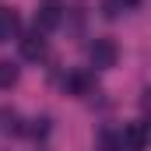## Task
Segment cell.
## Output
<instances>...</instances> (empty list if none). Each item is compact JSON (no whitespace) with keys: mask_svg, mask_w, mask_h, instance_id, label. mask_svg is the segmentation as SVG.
I'll return each instance as SVG.
<instances>
[{"mask_svg":"<svg viewBox=\"0 0 151 151\" xmlns=\"http://www.w3.org/2000/svg\"><path fill=\"white\" fill-rule=\"evenodd\" d=\"M0 127H4L7 134H18V130H21V123H18V113H14V109H0Z\"/></svg>","mask_w":151,"mask_h":151,"instance_id":"ba28073f","label":"cell"},{"mask_svg":"<svg viewBox=\"0 0 151 151\" xmlns=\"http://www.w3.org/2000/svg\"><path fill=\"white\" fill-rule=\"evenodd\" d=\"M21 56L25 60H42L46 56V32H32V35H25L21 39Z\"/></svg>","mask_w":151,"mask_h":151,"instance_id":"277c9868","label":"cell"},{"mask_svg":"<svg viewBox=\"0 0 151 151\" xmlns=\"http://www.w3.org/2000/svg\"><path fill=\"white\" fill-rule=\"evenodd\" d=\"M11 84H18V67L11 60H0V88H11Z\"/></svg>","mask_w":151,"mask_h":151,"instance_id":"8992f818","label":"cell"},{"mask_svg":"<svg viewBox=\"0 0 151 151\" xmlns=\"http://www.w3.org/2000/svg\"><path fill=\"white\" fill-rule=\"evenodd\" d=\"M141 0H113V7H123V11H130V7H137Z\"/></svg>","mask_w":151,"mask_h":151,"instance_id":"9c48e42d","label":"cell"},{"mask_svg":"<svg viewBox=\"0 0 151 151\" xmlns=\"http://www.w3.org/2000/svg\"><path fill=\"white\" fill-rule=\"evenodd\" d=\"M91 84H95V77L88 74V70H74V74L67 77V91H70V95H88Z\"/></svg>","mask_w":151,"mask_h":151,"instance_id":"5b68a950","label":"cell"},{"mask_svg":"<svg viewBox=\"0 0 151 151\" xmlns=\"http://www.w3.org/2000/svg\"><path fill=\"white\" fill-rule=\"evenodd\" d=\"M18 32H21V18H18V11L0 4V42L18 39Z\"/></svg>","mask_w":151,"mask_h":151,"instance_id":"3957f363","label":"cell"},{"mask_svg":"<svg viewBox=\"0 0 151 151\" xmlns=\"http://www.w3.org/2000/svg\"><path fill=\"white\" fill-rule=\"evenodd\" d=\"M60 21H63V0H42L35 11V28L53 32V28H60Z\"/></svg>","mask_w":151,"mask_h":151,"instance_id":"6da1fadb","label":"cell"},{"mask_svg":"<svg viewBox=\"0 0 151 151\" xmlns=\"http://www.w3.org/2000/svg\"><path fill=\"white\" fill-rule=\"evenodd\" d=\"M123 144H127V148H141V144H144V127H141V123H130Z\"/></svg>","mask_w":151,"mask_h":151,"instance_id":"52a82bcc","label":"cell"},{"mask_svg":"<svg viewBox=\"0 0 151 151\" xmlns=\"http://www.w3.org/2000/svg\"><path fill=\"white\" fill-rule=\"evenodd\" d=\"M88 56H91V67H95V70H109V67H116L119 49H116L113 39H95L91 49H88Z\"/></svg>","mask_w":151,"mask_h":151,"instance_id":"7a4b0ae2","label":"cell"}]
</instances>
